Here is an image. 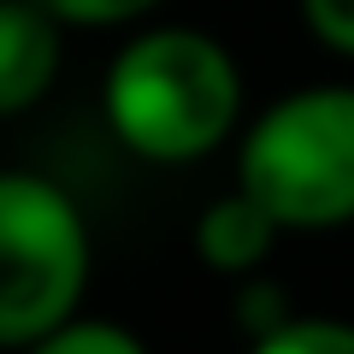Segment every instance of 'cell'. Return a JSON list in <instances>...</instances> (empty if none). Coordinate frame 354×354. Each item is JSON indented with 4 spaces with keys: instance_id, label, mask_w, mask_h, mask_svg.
Returning <instances> with one entry per match:
<instances>
[{
    "instance_id": "8",
    "label": "cell",
    "mask_w": 354,
    "mask_h": 354,
    "mask_svg": "<svg viewBox=\"0 0 354 354\" xmlns=\"http://www.w3.org/2000/svg\"><path fill=\"white\" fill-rule=\"evenodd\" d=\"M41 12H53L65 30H136L160 18L165 0H36Z\"/></svg>"
},
{
    "instance_id": "5",
    "label": "cell",
    "mask_w": 354,
    "mask_h": 354,
    "mask_svg": "<svg viewBox=\"0 0 354 354\" xmlns=\"http://www.w3.org/2000/svg\"><path fill=\"white\" fill-rule=\"evenodd\" d=\"M278 242H283V230L272 225V213H266L248 189H236V183H230L225 195H213V201L195 213V230H189L195 260H201L213 278H230V283L260 278Z\"/></svg>"
},
{
    "instance_id": "7",
    "label": "cell",
    "mask_w": 354,
    "mask_h": 354,
    "mask_svg": "<svg viewBox=\"0 0 354 354\" xmlns=\"http://www.w3.org/2000/svg\"><path fill=\"white\" fill-rule=\"evenodd\" d=\"M18 354H153V348H148L130 325H118V319L77 313V319L53 325L48 337H36L30 348H18Z\"/></svg>"
},
{
    "instance_id": "2",
    "label": "cell",
    "mask_w": 354,
    "mask_h": 354,
    "mask_svg": "<svg viewBox=\"0 0 354 354\" xmlns=\"http://www.w3.org/2000/svg\"><path fill=\"white\" fill-rule=\"evenodd\" d=\"M236 189L272 213L283 236L354 225V83H307L242 118L230 142Z\"/></svg>"
},
{
    "instance_id": "3",
    "label": "cell",
    "mask_w": 354,
    "mask_h": 354,
    "mask_svg": "<svg viewBox=\"0 0 354 354\" xmlns=\"http://www.w3.org/2000/svg\"><path fill=\"white\" fill-rule=\"evenodd\" d=\"M95 236L65 183L0 165V354L30 348L83 313Z\"/></svg>"
},
{
    "instance_id": "9",
    "label": "cell",
    "mask_w": 354,
    "mask_h": 354,
    "mask_svg": "<svg viewBox=\"0 0 354 354\" xmlns=\"http://www.w3.org/2000/svg\"><path fill=\"white\" fill-rule=\"evenodd\" d=\"M301 30L337 59H354V0H295Z\"/></svg>"
},
{
    "instance_id": "1",
    "label": "cell",
    "mask_w": 354,
    "mask_h": 354,
    "mask_svg": "<svg viewBox=\"0 0 354 354\" xmlns=\"http://www.w3.org/2000/svg\"><path fill=\"white\" fill-rule=\"evenodd\" d=\"M101 118L118 148L148 165H201L236 142L248 83L213 30L148 18L106 59Z\"/></svg>"
},
{
    "instance_id": "6",
    "label": "cell",
    "mask_w": 354,
    "mask_h": 354,
    "mask_svg": "<svg viewBox=\"0 0 354 354\" xmlns=\"http://www.w3.org/2000/svg\"><path fill=\"white\" fill-rule=\"evenodd\" d=\"M248 354H354V319H337V313H283L272 330L248 337Z\"/></svg>"
},
{
    "instance_id": "4",
    "label": "cell",
    "mask_w": 354,
    "mask_h": 354,
    "mask_svg": "<svg viewBox=\"0 0 354 354\" xmlns=\"http://www.w3.org/2000/svg\"><path fill=\"white\" fill-rule=\"evenodd\" d=\"M71 30L36 0H0V118H24L53 95Z\"/></svg>"
}]
</instances>
